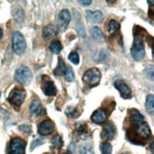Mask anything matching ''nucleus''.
Returning <instances> with one entry per match:
<instances>
[{
    "label": "nucleus",
    "instance_id": "obj_1",
    "mask_svg": "<svg viewBox=\"0 0 154 154\" xmlns=\"http://www.w3.org/2000/svg\"><path fill=\"white\" fill-rule=\"evenodd\" d=\"M15 79L22 85H29L32 79L31 69L26 65H20L15 73Z\"/></svg>",
    "mask_w": 154,
    "mask_h": 154
},
{
    "label": "nucleus",
    "instance_id": "obj_2",
    "mask_svg": "<svg viewBox=\"0 0 154 154\" xmlns=\"http://www.w3.org/2000/svg\"><path fill=\"white\" fill-rule=\"evenodd\" d=\"M11 44H12V49L17 55H22L27 49V44L25 41V38L18 31L13 32L11 38Z\"/></svg>",
    "mask_w": 154,
    "mask_h": 154
},
{
    "label": "nucleus",
    "instance_id": "obj_3",
    "mask_svg": "<svg viewBox=\"0 0 154 154\" xmlns=\"http://www.w3.org/2000/svg\"><path fill=\"white\" fill-rule=\"evenodd\" d=\"M130 54L135 61H142L146 57L145 46H144V44L141 38H138V37L135 38L134 43H133L131 49H130Z\"/></svg>",
    "mask_w": 154,
    "mask_h": 154
},
{
    "label": "nucleus",
    "instance_id": "obj_4",
    "mask_svg": "<svg viewBox=\"0 0 154 154\" xmlns=\"http://www.w3.org/2000/svg\"><path fill=\"white\" fill-rule=\"evenodd\" d=\"M100 79H101V72L96 67H92L86 71L83 76L84 82L90 86L97 85L100 82Z\"/></svg>",
    "mask_w": 154,
    "mask_h": 154
},
{
    "label": "nucleus",
    "instance_id": "obj_5",
    "mask_svg": "<svg viewBox=\"0 0 154 154\" xmlns=\"http://www.w3.org/2000/svg\"><path fill=\"white\" fill-rule=\"evenodd\" d=\"M26 150V142L21 138H13L8 149L9 154H25Z\"/></svg>",
    "mask_w": 154,
    "mask_h": 154
},
{
    "label": "nucleus",
    "instance_id": "obj_6",
    "mask_svg": "<svg viewBox=\"0 0 154 154\" xmlns=\"http://www.w3.org/2000/svg\"><path fill=\"white\" fill-rule=\"evenodd\" d=\"M26 97V92L23 89H18V88H15L12 89V91L10 93L8 100L16 107L21 106L24 99Z\"/></svg>",
    "mask_w": 154,
    "mask_h": 154
},
{
    "label": "nucleus",
    "instance_id": "obj_7",
    "mask_svg": "<svg viewBox=\"0 0 154 154\" xmlns=\"http://www.w3.org/2000/svg\"><path fill=\"white\" fill-rule=\"evenodd\" d=\"M70 12L69 10H63L60 11L59 15H58V25L59 28L61 30H66V29L68 28V26L70 22Z\"/></svg>",
    "mask_w": 154,
    "mask_h": 154
},
{
    "label": "nucleus",
    "instance_id": "obj_8",
    "mask_svg": "<svg viewBox=\"0 0 154 154\" xmlns=\"http://www.w3.org/2000/svg\"><path fill=\"white\" fill-rule=\"evenodd\" d=\"M54 130V124L50 119H46L38 125V132L42 135H49Z\"/></svg>",
    "mask_w": 154,
    "mask_h": 154
},
{
    "label": "nucleus",
    "instance_id": "obj_9",
    "mask_svg": "<svg viewBox=\"0 0 154 154\" xmlns=\"http://www.w3.org/2000/svg\"><path fill=\"white\" fill-rule=\"evenodd\" d=\"M116 134V129H115V126L113 125L112 122H108L105 127H104V130L102 131V138L105 140H111L114 138Z\"/></svg>",
    "mask_w": 154,
    "mask_h": 154
},
{
    "label": "nucleus",
    "instance_id": "obj_10",
    "mask_svg": "<svg viewBox=\"0 0 154 154\" xmlns=\"http://www.w3.org/2000/svg\"><path fill=\"white\" fill-rule=\"evenodd\" d=\"M114 86L116 89L121 94V97L123 98H130L131 97V90L129 87L126 85L123 80H117L114 82Z\"/></svg>",
    "mask_w": 154,
    "mask_h": 154
},
{
    "label": "nucleus",
    "instance_id": "obj_11",
    "mask_svg": "<svg viewBox=\"0 0 154 154\" xmlns=\"http://www.w3.org/2000/svg\"><path fill=\"white\" fill-rule=\"evenodd\" d=\"M42 90L48 97H53L57 94V89L51 80H45L42 84Z\"/></svg>",
    "mask_w": 154,
    "mask_h": 154
},
{
    "label": "nucleus",
    "instance_id": "obj_12",
    "mask_svg": "<svg viewBox=\"0 0 154 154\" xmlns=\"http://www.w3.org/2000/svg\"><path fill=\"white\" fill-rule=\"evenodd\" d=\"M91 121L97 124H103L106 121V112L104 109H98L91 115Z\"/></svg>",
    "mask_w": 154,
    "mask_h": 154
},
{
    "label": "nucleus",
    "instance_id": "obj_13",
    "mask_svg": "<svg viewBox=\"0 0 154 154\" xmlns=\"http://www.w3.org/2000/svg\"><path fill=\"white\" fill-rule=\"evenodd\" d=\"M136 133L142 138H148L150 135V129L146 122H143L136 126Z\"/></svg>",
    "mask_w": 154,
    "mask_h": 154
},
{
    "label": "nucleus",
    "instance_id": "obj_14",
    "mask_svg": "<svg viewBox=\"0 0 154 154\" xmlns=\"http://www.w3.org/2000/svg\"><path fill=\"white\" fill-rule=\"evenodd\" d=\"M129 118H130V122L136 126L144 122V116L136 109H131L129 111Z\"/></svg>",
    "mask_w": 154,
    "mask_h": 154
},
{
    "label": "nucleus",
    "instance_id": "obj_15",
    "mask_svg": "<svg viewBox=\"0 0 154 154\" xmlns=\"http://www.w3.org/2000/svg\"><path fill=\"white\" fill-rule=\"evenodd\" d=\"M86 15L89 21L92 23H100L102 21V18H103V13L100 11H87Z\"/></svg>",
    "mask_w": 154,
    "mask_h": 154
},
{
    "label": "nucleus",
    "instance_id": "obj_16",
    "mask_svg": "<svg viewBox=\"0 0 154 154\" xmlns=\"http://www.w3.org/2000/svg\"><path fill=\"white\" fill-rule=\"evenodd\" d=\"M43 36L45 38H52V37H54L57 35V33H58V29H57V26H53V25H48V26H44V29H43Z\"/></svg>",
    "mask_w": 154,
    "mask_h": 154
},
{
    "label": "nucleus",
    "instance_id": "obj_17",
    "mask_svg": "<svg viewBox=\"0 0 154 154\" xmlns=\"http://www.w3.org/2000/svg\"><path fill=\"white\" fill-rule=\"evenodd\" d=\"M30 110L31 112L33 113V115H39L40 112L42 111V104H41V101H40V99L35 97L34 99L32 100L31 105H30Z\"/></svg>",
    "mask_w": 154,
    "mask_h": 154
},
{
    "label": "nucleus",
    "instance_id": "obj_18",
    "mask_svg": "<svg viewBox=\"0 0 154 154\" xmlns=\"http://www.w3.org/2000/svg\"><path fill=\"white\" fill-rule=\"evenodd\" d=\"M90 34L92 36V38L96 40L98 42H102L103 39H104V35H103V32L102 30L100 29L98 26H93L90 29Z\"/></svg>",
    "mask_w": 154,
    "mask_h": 154
},
{
    "label": "nucleus",
    "instance_id": "obj_19",
    "mask_svg": "<svg viewBox=\"0 0 154 154\" xmlns=\"http://www.w3.org/2000/svg\"><path fill=\"white\" fill-rule=\"evenodd\" d=\"M66 70H67L66 63H64L63 59L59 58L58 59V65H57V67L54 69V74L56 76H62L66 73Z\"/></svg>",
    "mask_w": 154,
    "mask_h": 154
},
{
    "label": "nucleus",
    "instance_id": "obj_20",
    "mask_svg": "<svg viewBox=\"0 0 154 154\" xmlns=\"http://www.w3.org/2000/svg\"><path fill=\"white\" fill-rule=\"evenodd\" d=\"M50 49L51 51L53 53V54H56L58 55L60 52L62 50V45L60 43L58 40H54V41H52L50 45Z\"/></svg>",
    "mask_w": 154,
    "mask_h": 154
},
{
    "label": "nucleus",
    "instance_id": "obj_21",
    "mask_svg": "<svg viewBox=\"0 0 154 154\" xmlns=\"http://www.w3.org/2000/svg\"><path fill=\"white\" fill-rule=\"evenodd\" d=\"M12 16L17 23H22L24 19V12L22 9L20 8H15L12 10Z\"/></svg>",
    "mask_w": 154,
    "mask_h": 154
},
{
    "label": "nucleus",
    "instance_id": "obj_22",
    "mask_svg": "<svg viewBox=\"0 0 154 154\" xmlns=\"http://www.w3.org/2000/svg\"><path fill=\"white\" fill-rule=\"evenodd\" d=\"M120 29V25L118 22H116L115 20H110L108 24V29L110 34H114L115 32H117Z\"/></svg>",
    "mask_w": 154,
    "mask_h": 154
},
{
    "label": "nucleus",
    "instance_id": "obj_23",
    "mask_svg": "<svg viewBox=\"0 0 154 154\" xmlns=\"http://www.w3.org/2000/svg\"><path fill=\"white\" fill-rule=\"evenodd\" d=\"M146 108L151 113L153 112V110H154V96L152 95V94H150V95H149L148 97H146Z\"/></svg>",
    "mask_w": 154,
    "mask_h": 154
},
{
    "label": "nucleus",
    "instance_id": "obj_24",
    "mask_svg": "<svg viewBox=\"0 0 154 154\" xmlns=\"http://www.w3.org/2000/svg\"><path fill=\"white\" fill-rule=\"evenodd\" d=\"M51 145L57 149H61L62 146H63V141H62L61 136H60L59 134H55L54 136H53L51 139Z\"/></svg>",
    "mask_w": 154,
    "mask_h": 154
},
{
    "label": "nucleus",
    "instance_id": "obj_25",
    "mask_svg": "<svg viewBox=\"0 0 154 154\" xmlns=\"http://www.w3.org/2000/svg\"><path fill=\"white\" fill-rule=\"evenodd\" d=\"M79 153L80 154H94L93 153V149L90 144H86L84 146H82L79 149Z\"/></svg>",
    "mask_w": 154,
    "mask_h": 154
},
{
    "label": "nucleus",
    "instance_id": "obj_26",
    "mask_svg": "<svg viewBox=\"0 0 154 154\" xmlns=\"http://www.w3.org/2000/svg\"><path fill=\"white\" fill-rule=\"evenodd\" d=\"M100 149H101L102 154H111L112 146L110 143H102L100 146Z\"/></svg>",
    "mask_w": 154,
    "mask_h": 154
},
{
    "label": "nucleus",
    "instance_id": "obj_27",
    "mask_svg": "<svg viewBox=\"0 0 154 154\" xmlns=\"http://www.w3.org/2000/svg\"><path fill=\"white\" fill-rule=\"evenodd\" d=\"M69 60H70V62L72 63L73 64H78L79 63V61H80L78 53L76 51L70 52V55H69Z\"/></svg>",
    "mask_w": 154,
    "mask_h": 154
},
{
    "label": "nucleus",
    "instance_id": "obj_28",
    "mask_svg": "<svg viewBox=\"0 0 154 154\" xmlns=\"http://www.w3.org/2000/svg\"><path fill=\"white\" fill-rule=\"evenodd\" d=\"M65 79L67 82H72V80L74 79V74H73L71 67H67V70L65 73Z\"/></svg>",
    "mask_w": 154,
    "mask_h": 154
},
{
    "label": "nucleus",
    "instance_id": "obj_29",
    "mask_svg": "<svg viewBox=\"0 0 154 154\" xmlns=\"http://www.w3.org/2000/svg\"><path fill=\"white\" fill-rule=\"evenodd\" d=\"M18 130L20 131H22L23 133H26V134H30L31 132V127L30 125H27V124H24V125H21L18 127Z\"/></svg>",
    "mask_w": 154,
    "mask_h": 154
},
{
    "label": "nucleus",
    "instance_id": "obj_30",
    "mask_svg": "<svg viewBox=\"0 0 154 154\" xmlns=\"http://www.w3.org/2000/svg\"><path fill=\"white\" fill-rule=\"evenodd\" d=\"M77 30H78V33L80 34V36H82L83 38L86 37V32H85V29H84L83 24L80 21L77 22Z\"/></svg>",
    "mask_w": 154,
    "mask_h": 154
},
{
    "label": "nucleus",
    "instance_id": "obj_31",
    "mask_svg": "<svg viewBox=\"0 0 154 154\" xmlns=\"http://www.w3.org/2000/svg\"><path fill=\"white\" fill-rule=\"evenodd\" d=\"M43 144V141L41 139H39V138H37L35 141H33V143H32V145H31V150L34 149V148H36L37 146H39V145H42Z\"/></svg>",
    "mask_w": 154,
    "mask_h": 154
},
{
    "label": "nucleus",
    "instance_id": "obj_32",
    "mask_svg": "<svg viewBox=\"0 0 154 154\" xmlns=\"http://www.w3.org/2000/svg\"><path fill=\"white\" fill-rule=\"evenodd\" d=\"M79 3L84 5V6H88V5L91 4V1H90H90H83V0H81V1H79Z\"/></svg>",
    "mask_w": 154,
    "mask_h": 154
},
{
    "label": "nucleus",
    "instance_id": "obj_33",
    "mask_svg": "<svg viewBox=\"0 0 154 154\" xmlns=\"http://www.w3.org/2000/svg\"><path fill=\"white\" fill-rule=\"evenodd\" d=\"M2 37H3V30L1 28H0V40L2 39Z\"/></svg>",
    "mask_w": 154,
    "mask_h": 154
},
{
    "label": "nucleus",
    "instance_id": "obj_34",
    "mask_svg": "<svg viewBox=\"0 0 154 154\" xmlns=\"http://www.w3.org/2000/svg\"><path fill=\"white\" fill-rule=\"evenodd\" d=\"M150 149H151V152L153 153V142H151V145H150Z\"/></svg>",
    "mask_w": 154,
    "mask_h": 154
},
{
    "label": "nucleus",
    "instance_id": "obj_35",
    "mask_svg": "<svg viewBox=\"0 0 154 154\" xmlns=\"http://www.w3.org/2000/svg\"><path fill=\"white\" fill-rule=\"evenodd\" d=\"M123 154H130V153H129V152H125V153H123Z\"/></svg>",
    "mask_w": 154,
    "mask_h": 154
},
{
    "label": "nucleus",
    "instance_id": "obj_36",
    "mask_svg": "<svg viewBox=\"0 0 154 154\" xmlns=\"http://www.w3.org/2000/svg\"><path fill=\"white\" fill-rule=\"evenodd\" d=\"M62 154H69V153H62Z\"/></svg>",
    "mask_w": 154,
    "mask_h": 154
},
{
    "label": "nucleus",
    "instance_id": "obj_37",
    "mask_svg": "<svg viewBox=\"0 0 154 154\" xmlns=\"http://www.w3.org/2000/svg\"><path fill=\"white\" fill-rule=\"evenodd\" d=\"M45 154H49V153H45Z\"/></svg>",
    "mask_w": 154,
    "mask_h": 154
}]
</instances>
